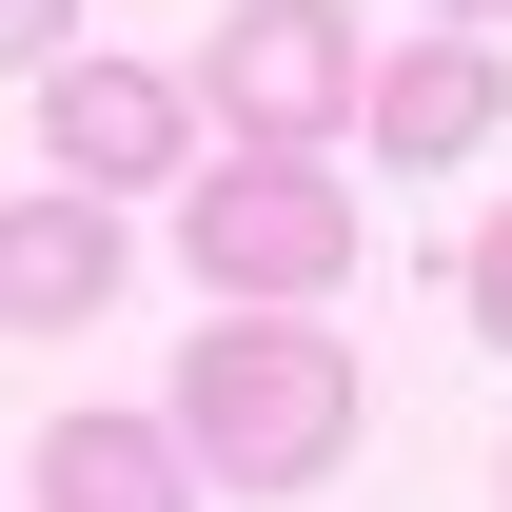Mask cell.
<instances>
[{"instance_id": "cell-1", "label": "cell", "mask_w": 512, "mask_h": 512, "mask_svg": "<svg viewBox=\"0 0 512 512\" xmlns=\"http://www.w3.org/2000/svg\"><path fill=\"white\" fill-rule=\"evenodd\" d=\"M355 355H335L316 316H197V355H178V394H158V434H178V473L197 493H316L335 453H355Z\"/></svg>"}, {"instance_id": "cell-2", "label": "cell", "mask_w": 512, "mask_h": 512, "mask_svg": "<svg viewBox=\"0 0 512 512\" xmlns=\"http://www.w3.org/2000/svg\"><path fill=\"white\" fill-rule=\"evenodd\" d=\"M178 276L217 316H316L335 276H355V197L316 158H197L178 178Z\"/></svg>"}, {"instance_id": "cell-3", "label": "cell", "mask_w": 512, "mask_h": 512, "mask_svg": "<svg viewBox=\"0 0 512 512\" xmlns=\"http://www.w3.org/2000/svg\"><path fill=\"white\" fill-rule=\"evenodd\" d=\"M355 0H237L217 40H197V138H237V158H316L355 119Z\"/></svg>"}, {"instance_id": "cell-4", "label": "cell", "mask_w": 512, "mask_h": 512, "mask_svg": "<svg viewBox=\"0 0 512 512\" xmlns=\"http://www.w3.org/2000/svg\"><path fill=\"white\" fill-rule=\"evenodd\" d=\"M40 158H60V197H178L197 178V79L60 60V79H40Z\"/></svg>"}, {"instance_id": "cell-5", "label": "cell", "mask_w": 512, "mask_h": 512, "mask_svg": "<svg viewBox=\"0 0 512 512\" xmlns=\"http://www.w3.org/2000/svg\"><path fill=\"white\" fill-rule=\"evenodd\" d=\"M493 119H512V60H493V40H453V20L414 40V60H375V79H355V138H375L394 178H453V158H493Z\"/></svg>"}, {"instance_id": "cell-6", "label": "cell", "mask_w": 512, "mask_h": 512, "mask_svg": "<svg viewBox=\"0 0 512 512\" xmlns=\"http://www.w3.org/2000/svg\"><path fill=\"white\" fill-rule=\"evenodd\" d=\"M138 256H119V197H0V335H79L99 296H119Z\"/></svg>"}, {"instance_id": "cell-7", "label": "cell", "mask_w": 512, "mask_h": 512, "mask_svg": "<svg viewBox=\"0 0 512 512\" xmlns=\"http://www.w3.org/2000/svg\"><path fill=\"white\" fill-rule=\"evenodd\" d=\"M40 512H197L158 414H40Z\"/></svg>"}, {"instance_id": "cell-8", "label": "cell", "mask_w": 512, "mask_h": 512, "mask_svg": "<svg viewBox=\"0 0 512 512\" xmlns=\"http://www.w3.org/2000/svg\"><path fill=\"white\" fill-rule=\"evenodd\" d=\"M79 60V0H0V79H60Z\"/></svg>"}, {"instance_id": "cell-9", "label": "cell", "mask_w": 512, "mask_h": 512, "mask_svg": "<svg viewBox=\"0 0 512 512\" xmlns=\"http://www.w3.org/2000/svg\"><path fill=\"white\" fill-rule=\"evenodd\" d=\"M453 296H473V335H493V355H512V197H493V237L453 256Z\"/></svg>"}, {"instance_id": "cell-10", "label": "cell", "mask_w": 512, "mask_h": 512, "mask_svg": "<svg viewBox=\"0 0 512 512\" xmlns=\"http://www.w3.org/2000/svg\"><path fill=\"white\" fill-rule=\"evenodd\" d=\"M434 20H453V40H493V20H512V0H434Z\"/></svg>"}, {"instance_id": "cell-11", "label": "cell", "mask_w": 512, "mask_h": 512, "mask_svg": "<svg viewBox=\"0 0 512 512\" xmlns=\"http://www.w3.org/2000/svg\"><path fill=\"white\" fill-rule=\"evenodd\" d=\"M493 493H512V453H493Z\"/></svg>"}]
</instances>
